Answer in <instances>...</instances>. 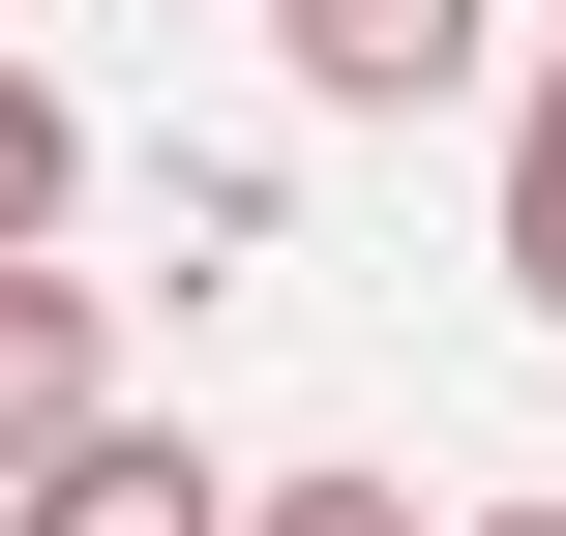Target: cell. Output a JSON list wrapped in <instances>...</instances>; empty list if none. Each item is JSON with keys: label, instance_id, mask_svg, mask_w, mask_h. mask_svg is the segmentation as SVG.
Returning a JSON list of instances; mask_svg holds the SVG:
<instances>
[{"label": "cell", "instance_id": "3", "mask_svg": "<svg viewBox=\"0 0 566 536\" xmlns=\"http://www.w3.org/2000/svg\"><path fill=\"white\" fill-rule=\"evenodd\" d=\"M269 30H298V90H328V119H418V90L478 60V0H269Z\"/></svg>", "mask_w": 566, "mask_h": 536}, {"label": "cell", "instance_id": "7", "mask_svg": "<svg viewBox=\"0 0 566 536\" xmlns=\"http://www.w3.org/2000/svg\"><path fill=\"white\" fill-rule=\"evenodd\" d=\"M478 536H566V507H478Z\"/></svg>", "mask_w": 566, "mask_h": 536}, {"label": "cell", "instance_id": "6", "mask_svg": "<svg viewBox=\"0 0 566 536\" xmlns=\"http://www.w3.org/2000/svg\"><path fill=\"white\" fill-rule=\"evenodd\" d=\"M239 536H418V477H239Z\"/></svg>", "mask_w": 566, "mask_h": 536}, {"label": "cell", "instance_id": "4", "mask_svg": "<svg viewBox=\"0 0 566 536\" xmlns=\"http://www.w3.org/2000/svg\"><path fill=\"white\" fill-rule=\"evenodd\" d=\"M60 209H90V119H60V90L0 60V269H60Z\"/></svg>", "mask_w": 566, "mask_h": 536}, {"label": "cell", "instance_id": "5", "mask_svg": "<svg viewBox=\"0 0 566 536\" xmlns=\"http://www.w3.org/2000/svg\"><path fill=\"white\" fill-rule=\"evenodd\" d=\"M507 298L566 328V60H537V119H507Z\"/></svg>", "mask_w": 566, "mask_h": 536}, {"label": "cell", "instance_id": "2", "mask_svg": "<svg viewBox=\"0 0 566 536\" xmlns=\"http://www.w3.org/2000/svg\"><path fill=\"white\" fill-rule=\"evenodd\" d=\"M0 536H239V477H209L179 418H90V448H60V477H30Z\"/></svg>", "mask_w": 566, "mask_h": 536}, {"label": "cell", "instance_id": "1", "mask_svg": "<svg viewBox=\"0 0 566 536\" xmlns=\"http://www.w3.org/2000/svg\"><path fill=\"white\" fill-rule=\"evenodd\" d=\"M90 418H119V298H90V269H0V507H30Z\"/></svg>", "mask_w": 566, "mask_h": 536}]
</instances>
